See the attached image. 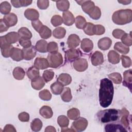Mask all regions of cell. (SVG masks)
Returning <instances> with one entry per match:
<instances>
[{
  "label": "cell",
  "instance_id": "cell-1",
  "mask_svg": "<svg viewBox=\"0 0 132 132\" xmlns=\"http://www.w3.org/2000/svg\"><path fill=\"white\" fill-rule=\"evenodd\" d=\"M114 93V88L112 81L106 78L101 80L99 89V102L100 105L106 108L111 103Z\"/></svg>",
  "mask_w": 132,
  "mask_h": 132
},
{
  "label": "cell",
  "instance_id": "cell-2",
  "mask_svg": "<svg viewBox=\"0 0 132 132\" xmlns=\"http://www.w3.org/2000/svg\"><path fill=\"white\" fill-rule=\"evenodd\" d=\"M132 19L131 9H121L115 11L112 14V20L117 25H124L130 23Z\"/></svg>",
  "mask_w": 132,
  "mask_h": 132
},
{
  "label": "cell",
  "instance_id": "cell-3",
  "mask_svg": "<svg viewBox=\"0 0 132 132\" xmlns=\"http://www.w3.org/2000/svg\"><path fill=\"white\" fill-rule=\"evenodd\" d=\"M119 111L115 109H106L97 113L99 121L103 123L116 121L119 119Z\"/></svg>",
  "mask_w": 132,
  "mask_h": 132
},
{
  "label": "cell",
  "instance_id": "cell-4",
  "mask_svg": "<svg viewBox=\"0 0 132 132\" xmlns=\"http://www.w3.org/2000/svg\"><path fill=\"white\" fill-rule=\"evenodd\" d=\"M47 60L49 65L51 68H56L62 64L63 62V58L61 54L58 52L50 53L48 56Z\"/></svg>",
  "mask_w": 132,
  "mask_h": 132
},
{
  "label": "cell",
  "instance_id": "cell-5",
  "mask_svg": "<svg viewBox=\"0 0 132 132\" xmlns=\"http://www.w3.org/2000/svg\"><path fill=\"white\" fill-rule=\"evenodd\" d=\"M0 46L3 56L6 58L10 57L14 47L11 44L7 42L4 36L0 38Z\"/></svg>",
  "mask_w": 132,
  "mask_h": 132
},
{
  "label": "cell",
  "instance_id": "cell-6",
  "mask_svg": "<svg viewBox=\"0 0 132 132\" xmlns=\"http://www.w3.org/2000/svg\"><path fill=\"white\" fill-rule=\"evenodd\" d=\"M88 126V121L84 118L79 117L72 123V128L75 131H82Z\"/></svg>",
  "mask_w": 132,
  "mask_h": 132
},
{
  "label": "cell",
  "instance_id": "cell-7",
  "mask_svg": "<svg viewBox=\"0 0 132 132\" xmlns=\"http://www.w3.org/2000/svg\"><path fill=\"white\" fill-rule=\"evenodd\" d=\"M74 68L78 72L85 71L88 66V61L85 58H78L73 62Z\"/></svg>",
  "mask_w": 132,
  "mask_h": 132
},
{
  "label": "cell",
  "instance_id": "cell-8",
  "mask_svg": "<svg viewBox=\"0 0 132 132\" xmlns=\"http://www.w3.org/2000/svg\"><path fill=\"white\" fill-rule=\"evenodd\" d=\"M79 49L71 48L67 51L65 53V58L67 61H72L76 60L81 55Z\"/></svg>",
  "mask_w": 132,
  "mask_h": 132
},
{
  "label": "cell",
  "instance_id": "cell-9",
  "mask_svg": "<svg viewBox=\"0 0 132 132\" xmlns=\"http://www.w3.org/2000/svg\"><path fill=\"white\" fill-rule=\"evenodd\" d=\"M92 64L94 66L101 65L104 62V56L103 54L99 51L94 52L91 56Z\"/></svg>",
  "mask_w": 132,
  "mask_h": 132
},
{
  "label": "cell",
  "instance_id": "cell-10",
  "mask_svg": "<svg viewBox=\"0 0 132 132\" xmlns=\"http://www.w3.org/2000/svg\"><path fill=\"white\" fill-rule=\"evenodd\" d=\"M106 132H127V130L124 126L120 124H109L105 126Z\"/></svg>",
  "mask_w": 132,
  "mask_h": 132
},
{
  "label": "cell",
  "instance_id": "cell-11",
  "mask_svg": "<svg viewBox=\"0 0 132 132\" xmlns=\"http://www.w3.org/2000/svg\"><path fill=\"white\" fill-rule=\"evenodd\" d=\"M123 85L128 88L131 91L132 86V74L131 69L126 70L123 73Z\"/></svg>",
  "mask_w": 132,
  "mask_h": 132
},
{
  "label": "cell",
  "instance_id": "cell-12",
  "mask_svg": "<svg viewBox=\"0 0 132 132\" xmlns=\"http://www.w3.org/2000/svg\"><path fill=\"white\" fill-rule=\"evenodd\" d=\"M23 53L24 59L27 60H30L34 58L36 55V51L35 48L33 46L29 47L23 48L22 49Z\"/></svg>",
  "mask_w": 132,
  "mask_h": 132
},
{
  "label": "cell",
  "instance_id": "cell-13",
  "mask_svg": "<svg viewBox=\"0 0 132 132\" xmlns=\"http://www.w3.org/2000/svg\"><path fill=\"white\" fill-rule=\"evenodd\" d=\"M120 117H121V122L126 128H129L130 124V119L129 120V112L125 108H123L119 112Z\"/></svg>",
  "mask_w": 132,
  "mask_h": 132
},
{
  "label": "cell",
  "instance_id": "cell-14",
  "mask_svg": "<svg viewBox=\"0 0 132 132\" xmlns=\"http://www.w3.org/2000/svg\"><path fill=\"white\" fill-rule=\"evenodd\" d=\"M80 42V40L79 37L75 34H72L70 35L67 40L68 47L71 48H75V47H77Z\"/></svg>",
  "mask_w": 132,
  "mask_h": 132
},
{
  "label": "cell",
  "instance_id": "cell-15",
  "mask_svg": "<svg viewBox=\"0 0 132 132\" xmlns=\"http://www.w3.org/2000/svg\"><path fill=\"white\" fill-rule=\"evenodd\" d=\"M34 66L38 69H45L50 67L47 60L44 58H37L34 62Z\"/></svg>",
  "mask_w": 132,
  "mask_h": 132
},
{
  "label": "cell",
  "instance_id": "cell-16",
  "mask_svg": "<svg viewBox=\"0 0 132 132\" xmlns=\"http://www.w3.org/2000/svg\"><path fill=\"white\" fill-rule=\"evenodd\" d=\"M62 20L63 23L65 25L67 26H71L74 23L75 19L71 12L66 11L63 12Z\"/></svg>",
  "mask_w": 132,
  "mask_h": 132
},
{
  "label": "cell",
  "instance_id": "cell-17",
  "mask_svg": "<svg viewBox=\"0 0 132 132\" xmlns=\"http://www.w3.org/2000/svg\"><path fill=\"white\" fill-rule=\"evenodd\" d=\"M25 16L28 20L31 21H35L38 20L39 14L37 10L34 9H27L24 12Z\"/></svg>",
  "mask_w": 132,
  "mask_h": 132
},
{
  "label": "cell",
  "instance_id": "cell-18",
  "mask_svg": "<svg viewBox=\"0 0 132 132\" xmlns=\"http://www.w3.org/2000/svg\"><path fill=\"white\" fill-rule=\"evenodd\" d=\"M111 40L108 37H105L101 39L100 40H99L97 43L98 47H99V48L103 51H105L109 49V47L111 46Z\"/></svg>",
  "mask_w": 132,
  "mask_h": 132
},
{
  "label": "cell",
  "instance_id": "cell-19",
  "mask_svg": "<svg viewBox=\"0 0 132 132\" xmlns=\"http://www.w3.org/2000/svg\"><path fill=\"white\" fill-rule=\"evenodd\" d=\"M3 20L9 27L14 26L18 22L17 16L13 13H9L5 15L3 18Z\"/></svg>",
  "mask_w": 132,
  "mask_h": 132
},
{
  "label": "cell",
  "instance_id": "cell-20",
  "mask_svg": "<svg viewBox=\"0 0 132 132\" xmlns=\"http://www.w3.org/2000/svg\"><path fill=\"white\" fill-rule=\"evenodd\" d=\"M93 47L92 41L88 38H85L81 41V48L85 53H89Z\"/></svg>",
  "mask_w": 132,
  "mask_h": 132
},
{
  "label": "cell",
  "instance_id": "cell-21",
  "mask_svg": "<svg viewBox=\"0 0 132 132\" xmlns=\"http://www.w3.org/2000/svg\"><path fill=\"white\" fill-rule=\"evenodd\" d=\"M45 83V81L43 79V77L39 76V77L31 80V85L32 88L39 90L44 87Z\"/></svg>",
  "mask_w": 132,
  "mask_h": 132
},
{
  "label": "cell",
  "instance_id": "cell-22",
  "mask_svg": "<svg viewBox=\"0 0 132 132\" xmlns=\"http://www.w3.org/2000/svg\"><path fill=\"white\" fill-rule=\"evenodd\" d=\"M4 36L7 42L10 44L15 43L20 38L18 32L15 31L10 32Z\"/></svg>",
  "mask_w": 132,
  "mask_h": 132
},
{
  "label": "cell",
  "instance_id": "cell-23",
  "mask_svg": "<svg viewBox=\"0 0 132 132\" xmlns=\"http://www.w3.org/2000/svg\"><path fill=\"white\" fill-rule=\"evenodd\" d=\"M10 57L13 60L19 61L24 59L23 51L19 48L14 47L12 50Z\"/></svg>",
  "mask_w": 132,
  "mask_h": 132
},
{
  "label": "cell",
  "instance_id": "cell-24",
  "mask_svg": "<svg viewBox=\"0 0 132 132\" xmlns=\"http://www.w3.org/2000/svg\"><path fill=\"white\" fill-rule=\"evenodd\" d=\"M95 5L93 2L91 1H85L81 5L82 10L87 14H89L95 7Z\"/></svg>",
  "mask_w": 132,
  "mask_h": 132
},
{
  "label": "cell",
  "instance_id": "cell-25",
  "mask_svg": "<svg viewBox=\"0 0 132 132\" xmlns=\"http://www.w3.org/2000/svg\"><path fill=\"white\" fill-rule=\"evenodd\" d=\"M57 81L63 86H67L71 82L72 78L69 74L61 73L59 75Z\"/></svg>",
  "mask_w": 132,
  "mask_h": 132
},
{
  "label": "cell",
  "instance_id": "cell-26",
  "mask_svg": "<svg viewBox=\"0 0 132 132\" xmlns=\"http://www.w3.org/2000/svg\"><path fill=\"white\" fill-rule=\"evenodd\" d=\"M108 61L112 64H117L120 62V56L116 51H110L108 54Z\"/></svg>",
  "mask_w": 132,
  "mask_h": 132
},
{
  "label": "cell",
  "instance_id": "cell-27",
  "mask_svg": "<svg viewBox=\"0 0 132 132\" xmlns=\"http://www.w3.org/2000/svg\"><path fill=\"white\" fill-rule=\"evenodd\" d=\"M40 114L44 118L50 119L53 116V111L51 108L48 106H42L39 110Z\"/></svg>",
  "mask_w": 132,
  "mask_h": 132
},
{
  "label": "cell",
  "instance_id": "cell-28",
  "mask_svg": "<svg viewBox=\"0 0 132 132\" xmlns=\"http://www.w3.org/2000/svg\"><path fill=\"white\" fill-rule=\"evenodd\" d=\"M63 85L58 81L55 82L51 86V89L52 93L55 95H58L61 93L63 90Z\"/></svg>",
  "mask_w": 132,
  "mask_h": 132
},
{
  "label": "cell",
  "instance_id": "cell-29",
  "mask_svg": "<svg viewBox=\"0 0 132 132\" xmlns=\"http://www.w3.org/2000/svg\"><path fill=\"white\" fill-rule=\"evenodd\" d=\"M114 48L116 51L123 54H126L129 51V46L125 45L120 42H118L115 43L114 45Z\"/></svg>",
  "mask_w": 132,
  "mask_h": 132
},
{
  "label": "cell",
  "instance_id": "cell-30",
  "mask_svg": "<svg viewBox=\"0 0 132 132\" xmlns=\"http://www.w3.org/2000/svg\"><path fill=\"white\" fill-rule=\"evenodd\" d=\"M47 43L44 40H40L36 44L35 48L37 51L40 53H46L47 51Z\"/></svg>",
  "mask_w": 132,
  "mask_h": 132
},
{
  "label": "cell",
  "instance_id": "cell-31",
  "mask_svg": "<svg viewBox=\"0 0 132 132\" xmlns=\"http://www.w3.org/2000/svg\"><path fill=\"white\" fill-rule=\"evenodd\" d=\"M18 34L20 38L25 39H30L32 37V34L30 31L26 27H23L18 30Z\"/></svg>",
  "mask_w": 132,
  "mask_h": 132
},
{
  "label": "cell",
  "instance_id": "cell-32",
  "mask_svg": "<svg viewBox=\"0 0 132 132\" xmlns=\"http://www.w3.org/2000/svg\"><path fill=\"white\" fill-rule=\"evenodd\" d=\"M61 97L65 102H70L72 98L71 89L68 87L63 88V90L61 93Z\"/></svg>",
  "mask_w": 132,
  "mask_h": 132
},
{
  "label": "cell",
  "instance_id": "cell-33",
  "mask_svg": "<svg viewBox=\"0 0 132 132\" xmlns=\"http://www.w3.org/2000/svg\"><path fill=\"white\" fill-rule=\"evenodd\" d=\"M27 75L28 77L32 80L39 76V69L36 68L35 66L30 67L27 71Z\"/></svg>",
  "mask_w": 132,
  "mask_h": 132
},
{
  "label": "cell",
  "instance_id": "cell-34",
  "mask_svg": "<svg viewBox=\"0 0 132 132\" xmlns=\"http://www.w3.org/2000/svg\"><path fill=\"white\" fill-rule=\"evenodd\" d=\"M25 75L24 70L21 67H18L14 69L13 71V77L18 80H22L24 78Z\"/></svg>",
  "mask_w": 132,
  "mask_h": 132
},
{
  "label": "cell",
  "instance_id": "cell-35",
  "mask_svg": "<svg viewBox=\"0 0 132 132\" xmlns=\"http://www.w3.org/2000/svg\"><path fill=\"white\" fill-rule=\"evenodd\" d=\"M56 6L58 9L64 12L67 11L69 8L70 3L67 0L59 1L56 2Z\"/></svg>",
  "mask_w": 132,
  "mask_h": 132
},
{
  "label": "cell",
  "instance_id": "cell-36",
  "mask_svg": "<svg viewBox=\"0 0 132 132\" xmlns=\"http://www.w3.org/2000/svg\"><path fill=\"white\" fill-rule=\"evenodd\" d=\"M41 37L44 39H47L51 37L52 35L51 30L46 26L43 25L39 32Z\"/></svg>",
  "mask_w": 132,
  "mask_h": 132
},
{
  "label": "cell",
  "instance_id": "cell-37",
  "mask_svg": "<svg viewBox=\"0 0 132 132\" xmlns=\"http://www.w3.org/2000/svg\"><path fill=\"white\" fill-rule=\"evenodd\" d=\"M11 3L12 5L16 8H19L21 7H26L30 5L32 3V1L27 0H16L11 1Z\"/></svg>",
  "mask_w": 132,
  "mask_h": 132
},
{
  "label": "cell",
  "instance_id": "cell-38",
  "mask_svg": "<svg viewBox=\"0 0 132 132\" xmlns=\"http://www.w3.org/2000/svg\"><path fill=\"white\" fill-rule=\"evenodd\" d=\"M42 127V122L41 121L38 119L36 118L31 122L30 124V127L32 131H38L40 130Z\"/></svg>",
  "mask_w": 132,
  "mask_h": 132
},
{
  "label": "cell",
  "instance_id": "cell-39",
  "mask_svg": "<svg viewBox=\"0 0 132 132\" xmlns=\"http://www.w3.org/2000/svg\"><path fill=\"white\" fill-rule=\"evenodd\" d=\"M66 34V30L62 27H59L55 28L53 31V36L57 39L63 38Z\"/></svg>",
  "mask_w": 132,
  "mask_h": 132
},
{
  "label": "cell",
  "instance_id": "cell-40",
  "mask_svg": "<svg viewBox=\"0 0 132 132\" xmlns=\"http://www.w3.org/2000/svg\"><path fill=\"white\" fill-rule=\"evenodd\" d=\"M11 9V5L7 1L2 2L0 5V11L2 14H9Z\"/></svg>",
  "mask_w": 132,
  "mask_h": 132
},
{
  "label": "cell",
  "instance_id": "cell-41",
  "mask_svg": "<svg viewBox=\"0 0 132 132\" xmlns=\"http://www.w3.org/2000/svg\"><path fill=\"white\" fill-rule=\"evenodd\" d=\"M76 26L78 29H83L87 24L86 19L81 15H78L75 19Z\"/></svg>",
  "mask_w": 132,
  "mask_h": 132
},
{
  "label": "cell",
  "instance_id": "cell-42",
  "mask_svg": "<svg viewBox=\"0 0 132 132\" xmlns=\"http://www.w3.org/2000/svg\"><path fill=\"white\" fill-rule=\"evenodd\" d=\"M67 115L69 119L74 120L79 117L80 112L78 109L73 108L68 111Z\"/></svg>",
  "mask_w": 132,
  "mask_h": 132
},
{
  "label": "cell",
  "instance_id": "cell-43",
  "mask_svg": "<svg viewBox=\"0 0 132 132\" xmlns=\"http://www.w3.org/2000/svg\"><path fill=\"white\" fill-rule=\"evenodd\" d=\"M57 123L61 128H66L69 125V120L66 116L61 115L58 117L57 119Z\"/></svg>",
  "mask_w": 132,
  "mask_h": 132
},
{
  "label": "cell",
  "instance_id": "cell-44",
  "mask_svg": "<svg viewBox=\"0 0 132 132\" xmlns=\"http://www.w3.org/2000/svg\"><path fill=\"white\" fill-rule=\"evenodd\" d=\"M108 77L111 81L116 84H120L122 81V76L119 73H112L108 75Z\"/></svg>",
  "mask_w": 132,
  "mask_h": 132
},
{
  "label": "cell",
  "instance_id": "cell-45",
  "mask_svg": "<svg viewBox=\"0 0 132 132\" xmlns=\"http://www.w3.org/2000/svg\"><path fill=\"white\" fill-rule=\"evenodd\" d=\"M94 25L91 23H87L85 26L83 28L85 33L89 36L94 35Z\"/></svg>",
  "mask_w": 132,
  "mask_h": 132
},
{
  "label": "cell",
  "instance_id": "cell-46",
  "mask_svg": "<svg viewBox=\"0 0 132 132\" xmlns=\"http://www.w3.org/2000/svg\"><path fill=\"white\" fill-rule=\"evenodd\" d=\"M131 32H130L129 34H125L121 38L122 43L125 44L126 46H131L132 44L131 41Z\"/></svg>",
  "mask_w": 132,
  "mask_h": 132
},
{
  "label": "cell",
  "instance_id": "cell-47",
  "mask_svg": "<svg viewBox=\"0 0 132 132\" xmlns=\"http://www.w3.org/2000/svg\"><path fill=\"white\" fill-rule=\"evenodd\" d=\"M39 95L40 98L44 101H49L52 98V95L50 92L47 89H44L40 91Z\"/></svg>",
  "mask_w": 132,
  "mask_h": 132
},
{
  "label": "cell",
  "instance_id": "cell-48",
  "mask_svg": "<svg viewBox=\"0 0 132 132\" xmlns=\"http://www.w3.org/2000/svg\"><path fill=\"white\" fill-rule=\"evenodd\" d=\"M54 76V72L50 70H45L44 71L42 75V77L46 82L50 81Z\"/></svg>",
  "mask_w": 132,
  "mask_h": 132
},
{
  "label": "cell",
  "instance_id": "cell-49",
  "mask_svg": "<svg viewBox=\"0 0 132 132\" xmlns=\"http://www.w3.org/2000/svg\"><path fill=\"white\" fill-rule=\"evenodd\" d=\"M89 15L90 18L94 20L99 19L101 15V11L100 8L97 6H95L92 11Z\"/></svg>",
  "mask_w": 132,
  "mask_h": 132
},
{
  "label": "cell",
  "instance_id": "cell-50",
  "mask_svg": "<svg viewBox=\"0 0 132 132\" xmlns=\"http://www.w3.org/2000/svg\"><path fill=\"white\" fill-rule=\"evenodd\" d=\"M51 23L55 27L59 26L63 23L62 18L59 15H55L51 19Z\"/></svg>",
  "mask_w": 132,
  "mask_h": 132
},
{
  "label": "cell",
  "instance_id": "cell-51",
  "mask_svg": "<svg viewBox=\"0 0 132 132\" xmlns=\"http://www.w3.org/2000/svg\"><path fill=\"white\" fill-rule=\"evenodd\" d=\"M58 46L57 43L55 42H51L47 44V51L50 53L56 52L58 51Z\"/></svg>",
  "mask_w": 132,
  "mask_h": 132
},
{
  "label": "cell",
  "instance_id": "cell-52",
  "mask_svg": "<svg viewBox=\"0 0 132 132\" xmlns=\"http://www.w3.org/2000/svg\"><path fill=\"white\" fill-rule=\"evenodd\" d=\"M121 57L122 65L124 68H128L131 65V59L129 57L122 55Z\"/></svg>",
  "mask_w": 132,
  "mask_h": 132
},
{
  "label": "cell",
  "instance_id": "cell-53",
  "mask_svg": "<svg viewBox=\"0 0 132 132\" xmlns=\"http://www.w3.org/2000/svg\"><path fill=\"white\" fill-rule=\"evenodd\" d=\"M31 24H32V26L34 27V28L38 32H39L40 29L42 28V27L43 26V24L39 20L32 21L31 22Z\"/></svg>",
  "mask_w": 132,
  "mask_h": 132
},
{
  "label": "cell",
  "instance_id": "cell-54",
  "mask_svg": "<svg viewBox=\"0 0 132 132\" xmlns=\"http://www.w3.org/2000/svg\"><path fill=\"white\" fill-rule=\"evenodd\" d=\"M37 6L41 9H46L49 6V1L47 0H39L37 1Z\"/></svg>",
  "mask_w": 132,
  "mask_h": 132
},
{
  "label": "cell",
  "instance_id": "cell-55",
  "mask_svg": "<svg viewBox=\"0 0 132 132\" xmlns=\"http://www.w3.org/2000/svg\"><path fill=\"white\" fill-rule=\"evenodd\" d=\"M105 27L101 25H94V35H101L105 32Z\"/></svg>",
  "mask_w": 132,
  "mask_h": 132
},
{
  "label": "cell",
  "instance_id": "cell-56",
  "mask_svg": "<svg viewBox=\"0 0 132 132\" xmlns=\"http://www.w3.org/2000/svg\"><path fill=\"white\" fill-rule=\"evenodd\" d=\"M125 34L124 31L120 29H116L112 31V35L116 39H121Z\"/></svg>",
  "mask_w": 132,
  "mask_h": 132
},
{
  "label": "cell",
  "instance_id": "cell-57",
  "mask_svg": "<svg viewBox=\"0 0 132 132\" xmlns=\"http://www.w3.org/2000/svg\"><path fill=\"white\" fill-rule=\"evenodd\" d=\"M19 43L24 48L29 47L31 46V42L29 39H25L23 38H20Z\"/></svg>",
  "mask_w": 132,
  "mask_h": 132
},
{
  "label": "cell",
  "instance_id": "cell-58",
  "mask_svg": "<svg viewBox=\"0 0 132 132\" xmlns=\"http://www.w3.org/2000/svg\"><path fill=\"white\" fill-rule=\"evenodd\" d=\"M18 118L22 122H28L29 120V115L27 112H22L19 114Z\"/></svg>",
  "mask_w": 132,
  "mask_h": 132
},
{
  "label": "cell",
  "instance_id": "cell-59",
  "mask_svg": "<svg viewBox=\"0 0 132 132\" xmlns=\"http://www.w3.org/2000/svg\"><path fill=\"white\" fill-rule=\"evenodd\" d=\"M9 26L8 24L5 22L3 19L0 20V32L2 33L3 32L6 31L8 30Z\"/></svg>",
  "mask_w": 132,
  "mask_h": 132
},
{
  "label": "cell",
  "instance_id": "cell-60",
  "mask_svg": "<svg viewBox=\"0 0 132 132\" xmlns=\"http://www.w3.org/2000/svg\"><path fill=\"white\" fill-rule=\"evenodd\" d=\"M4 131L8 132V131H16V129L11 124L6 125L4 129Z\"/></svg>",
  "mask_w": 132,
  "mask_h": 132
},
{
  "label": "cell",
  "instance_id": "cell-61",
  "mask_svg": "<svg viewBox=\"0 0 132 132\" xmlns=\"http://www.w3.org/2000/svg\"><path fill=\"white\" fill-rule=\"evenodd\" d=\"M45 131H52V132H55L56 131V130L55 129V127L52 126H48L46 127L45 129Z\"/></svg>",
  "mask_w": 132,
  "mask_h": 132
},
{
  "label": "cell",
  "instance_id": "cell-62",
  "mask_svg": "<svg viewBox=\"0 0 132 132\" xmlns=\"http://www.w3.org/2000/svg\"><path fill=\"white\" fill-rule=\"evenodd\" d=\"M130 0H122V1H118V2L121 3L123 5H128L131 3Z\"/></svg>",
  "mask_w": 132,
  "mask_h": 132
},
{
  "label": "cell",
  "instance_id": "cell-63",
  "mask_svg": "<svg viewBox=\"0 0 132 132\" xmlns=\"http://www.w3.org/2000/svg\"><path fill=\"white\" fill-rule=\"evenodd\" d=\"M61 131H75L72 128H71V129H68H68H66L65 128L64 129H61Z\"/></svg>",
  "mask_w": 132,
  "mask_h": 132
}]
</instances>
